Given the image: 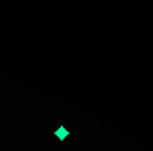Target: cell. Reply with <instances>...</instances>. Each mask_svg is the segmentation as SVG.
<instances>
[{
	"label": "cell",
	"instance_id": "6da1fadb",
	"mask_svg": "<svg viewBox=\"0 0 153 151\" xmlns=\"http://www.w3.org/2000/svg\"><path fill=\"white\" fill-rule=\"evenodd\" d=\"M55 136H57V138H59V141H65V138H67V136H69V130H67V128H65V126H59V128H57V130H55Z\"/></svg>",
	"mask_w": 153,
	"mask_h": 151
}]
</instances>
